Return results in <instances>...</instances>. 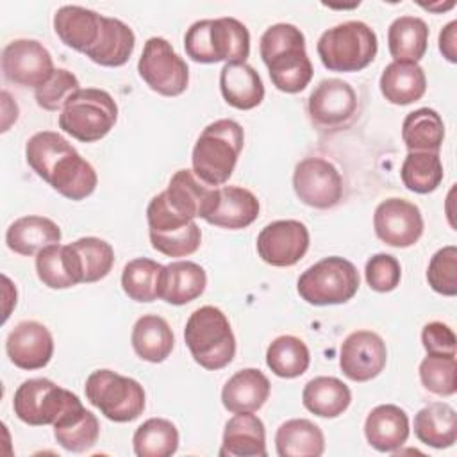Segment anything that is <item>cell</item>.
Returning a JSON list of instances; mask_svg holds the SVG:
<instances>
[{
  "label": "cell",
  "instance_id": "cell-1",
  "mask_svg": "<svg viewBox=\"0 0 457 457\" xmlns=\"http://www.w3.org/2000/svg\"><path fill=\"white\" fill-rule=\"evenodd\" d=\"M25 159L39 179L68 200L87 198L98 184L95 168L59 132H36L25 145Z\"/></svg>",
  "mask_w": 457,
  "mask_h": 457
},
{
  "label": "cell",
  "instance_id": "cell-2",
  "mask_svg": "<svg viewBox=\"0 0 457 457\" xmlns=\"http://www.w3.org/2000/svg\"><path fill=\"white\" fill-rule=\"evenodd\" d=\"M259 54L273 86L282 93H300L312 79V62L305 50V36L293 23L268 27L259 41Z\"/></svg>",
  "mask_w": 457,
  "mask_h": 457
},
{
  "label": "cell",
  "instance_id": "cell-3",
  "mask_svg": "<svg viewBox=\"0 0 457 457\" xmlns=\"http://www.w3.org/2000/svg\"><path fill=\"white\" fill-rule=\"evenodd\" d=\"M184 50L195 62H246L250 32L232 16L205 18L189 25L184 34Z\"/></svg>",
  "mask_w": 457,
  "mask_h": 457
},
{
  "label": "cell",
  "instance_id": "cell-4",
  "mask_svg": "<svg viewBox=\"0 0 457 457\" xmlns=\"http://www.w3.org/2000/svg\"><path fill=\"white\" fill-rule=\"evenodd\" d=\"M243 145L245 132L237 121L221 118L209 123L191 152L193 173L211 187L223 186L232 177Z\"/></svg>",
  "mask_w": 457,
  "mask_h": 457
},
{
  "label": "cell",
  "instance_id": "cell-5",
  "mask_svg": "<svg viewBox=\"0 0 457 457\" xmlns=\"http://www.w3.org/2000/svg\"><path fill=\"white\" fill-rule=\"evenodd\" d=\"M184 341L195 362L211 371L228 366L236 355V337L228 318L214 305L198 307L189 314Z\"/></svg>",
  "mask_w": 457,
  "mask_h": 457
},
{
  "label": "cell",
  "instance_id": "cell-6",
  "mask_svg": "<svg viewBox=\"0 0 457 457\" xmlns=\"http://www.w3.org/2000/svg\"><path fill=\"white\" fill-rule=\"evenodd\" d=\"M378 39L375 30L359 20L343 21L327 29L316 45L321 64L330 71H361L377 55Z\"/></svg>",
  "mask_w": 457,
  "mask_h": 457
},
{
  "label": "cell",
  "instance_id": "cell-7",
  "mask_svg": "<svg viewBox=\"0 0 457 457\" xmlns=\"http://www.w3.org/2000/svg\"><path fill=\"white\" fill-rule=\"evenodd\" d=\"M118 120L114 98L98 87H80L59 112V129L82 143L105 137Z\"/></svg>",
  "mask_w": 457,
  "mask_h": 457
},
{
  "label": "cell",
  "instance_id": "cell-8",
  "mask_svg": "<svg viewBox=\"0 0 457 457\" xmlns=\"http://www.w3.org/2000/svg\"><path fill=\"white\" fill-rule=\"evenodd\" d=\"M359 271L345 257L330 255L309 266L296 282L298 295L311 305H339L359 289Z\"/></svg>",
  "mask_w": 457,
  "mask_h": 457
},
{
  "label": "cell",
  "instance_id": "cell-9",
  "mask_svg": "<svg viewBox=\"0 0 457 457\" xmlns=\"http://www.w3.org/2000/svg\"><path fill=\"white\" fill-rule=\"evenodd\" d=\"M87 402L114 423H129L145 411L143 386L112 370L93 371L84 384Z\"/></svg>",
  "mask_w": 457,
  "mask_h": 457
},
{
  "label": "cell",
  "instance_id": "cell-10",
  "mask_svg": "<svg viewBox=\"0 0 457 457\" xmlns=\"http://www.w3.org/2000/svg\"><path fill=\"white\" fill-rule=\"evenodd\" d=\"M148 236L152 248L168 257H187L200 248L202 230L195 220L177 212L164 191L155 195L146 207Z\"/></svg>",
  "mask_w": 457,
  "mask_h": 457
},
{
  "label": "cell",
  "instance_id": "cell-11",
  "mask_svg": "<svg viewBox=\"0 0 457 457\" xmlns=\"http://www.w3.org/2000/svg\"><path fill=\"white\" fill-rule=\"evenodd\" d=\"M139 77L145 84L162 95L179 96L187 89L189 68L164 37H148L137 61Z\"/></svg>",
  "mask_w": 457,
  "mask_h": 457
},
{
  "label": "cell",
  "instance_id": "cell-12",
  "mask_svg": "<svg viewBox=\"0 0 457 457\" xmlns=\"http://www.w3.org/2000/svg\"><path fill=\"white\" fill-rule=\"evenodd\" d=\"M75 398V393L50 378H29L14 391L12 409L16 418L30 427L54 425Z\"/></svg>",
  "mask_w": 457,
  "mask_h": 457
},
{
  "label": "cell",
  "instance_id": "cell-13",
  "mask_svg": "<svg viewBox=\"0 0 457 457\" xmlns=\"http://www.w3.org/2000/svg\"><path fill=\"white\" fill-rule=\"evenodd\" d=\"M293 189L302 204L314 209H332L343 198V179L330 161L305 157L295 166Z\"/></svg>",
  "mask_w": 457,
  "mask_h": 457
},
{
  "label": "cell",
  "instance_id": "cell-14",
  "mask_svg": "<svg viewBox=\"0 0 457 457\" xmlns=\"http://www.w3.org/2000/svg\"><path fill=\"white\" fill-rule=\"evenodd\" d=\"M4 77L21 87L37 89L55 71L50 52L36 39H14L2 50Z\"/></svg>",
  "mask_w": 457,
  "mask_h": 457
},
{
  "label": "cell",
  "instance_id": "cell-15",
  "mask_svg": "<svg viewBox=\"0 0 457 457\" xmlns=\"http://www.w3.org/2000/svg\"><path fill=\"white\" fill-rule=\"evenodd\" d=\"M423 216L416 204L405 198H386L373 212V228L377 237L387 246L409 248L423 234Z\"/></svg>",
  "mask_w": 457,
  "mask_h": 457
},
{
  "label": "cell",
  "instance_id": "cell-16",
  "mask_svg": "<svg viewBox=\"0 0 457 457\" xmlns=\"http://www.w3.org/2000/svg\"><path fill=\"white\" fill-rule=\"evenodd\" d=\"M309 230L298 220H277L268 223L257 236L259 257L277 268L295 266L309 250Z\"/></svg>",
  "mask_w": 457,
  "mask_h": 457
},
{
  "label": "cell",
  "instance_id": "cell-17",
  "mask_svg": "<svg viewBox=\"0 0 457 457\" xmlns=\"http://www.w3.org/2000/svg\"><path fill=\"white\" fill-rule=\"evenodd\" d=\"M387 362L384 339L373 330H355L339 350V368L353 382H368L382 373Z\"/></svg>",
  "mask_w": 457,
  "mask_h": 457
},
{
  "label": "cell",
  "instance_id": "cell-18",
  "mask_svg": "<svg viewBox=\"0 0 457 457\" xmlns=\"http://www.w3.org/2000/svg\"><path fill=\"white\" fill-rule=\"evenodd\" d=\"M307 111L312 123L325 130L345 127L357 112V95L341 79H323L312 89Z\"/></svg>",
  "mask_w": 457,
  "mask_h": 457
},
{
  "label": "cell",
  "instance_id": "cell-19",
  "mask_svg": "<svg viewBox=\"0 0 457 457\" xmlns=\"http://www.w3.org/2000/svg\"><path fill=\"white\" fill-rule=\"evenodd\" d=\"M5 352L16 368L41 370L54 355V337L43 323L25 320L9 332Z\"/></svg>",
  "mask_w": 457,
  "mask_h": 457
},
{
  "label": "cell",
  "instance_id": "cell-20",
  "mask_svg": "<svg viewBox=\"0 0 457 457\" xmlns=\"http://www.w3.org/2000/svg\"><path fill=\"white\" fill-rule=\"evenodd\" d=\"M257 196L239 186H221L214 191V200L204 220L214 227L239 230L252 225L259 216Z\"/></svg>",
  "mask_w": 457,
  "mask_h": 457
},
{
  "label": "cell",
  "instance_id": "cell-21",
  "mask_svg": "<svg viewBox=\"0 0 457 457\" xmlns=\"http://www.w3.org/2000/svg\"><path fill=\"white\" fill-rule=\"evenodd\" d=\"M66 257L77 284H91L105 278L114 264L112 246L95 236L64 245Z\"/></svg>",
  "mask_w": 457,
  "mask_h": 457
},
{
  "label": "cell",
  "instance_id": "cell-22",
  "mask_svg": "<svg viewBox=\"0 0 457 457\" xmlns=\"http://www.w3.org/2000/svg\"><path fill=\"white\" fill-rule=\"evenodd\" d=\"M411 434L407 412L393 403H382L370 411L364 421V436L370 446L382 453H395Z\"/></svg>",
  "mask_w": 457,
  "mask_h": 457
},
{
  "label": "cell",
  "instance_id": "cell-23",
  "mask_svg": "<svg viewBox=\"0 0 457 457\" xmlns=\"http://www.w3.org/2000/svg\"><path fill=\"white\" fill-rule=\"evenodd\" d=\"M104 18V14L80 5H62L54 14V30L66 46L86 54L96 45Z\"/></svg>",
  "mask_w": 457,
  "mask_h": 457
},
{
  "label": "cell",
  "instance_id": "cell-24",
  "mask_svg": "<svg viewBox=\"0 0 457 457\" xmlns=\"http://www.w3.org/2000/svg\"><path fill=\"white\" fill-rule=\"evenodd\" d=\"M52 427L55 441L73 453L87 452L96 445L100 436L98 418L82 405L79 396L64 409Z\"/></svg>",
  "mask_w": 457,
  "mask_h": 457
},
{
  "label": "cell",
  "instance_id": "cell-25",
  "mask_svg": "<svg viewBox=\"0 0 457 457\" xmlns=\"http://www.w3.org/2000/svg\"><path fill=\"white\" fill-rule=\"evenodd\" d=\"M271 384L268 377L257 368H245L236 371L221 389V403L232 412H255L270 398Z\"/></svg>",
  "mask_w": 457,
  "mask_h": 457
},
{
  "label": "cell",
  "instance_id": "cell-26",
  "mask_svg": "<svg viewBox=\"0 0 457 457\" xmlns=\"http://www.w3.org/2000/svg\"><path fill=\"white\" fill-rule=\"evenodd\" d=\"M264 423L253 412L234 414L223 430L221 457H266Z\"/></svg>",
  "mask_w": 457,
  "mask_h": 457
},
{
  "label": "cell",
  "instance_id": "cell-27",
  "mask_svg": "<svg viewBox=\"0 0 457 457\" xmlns=\"http://www.w3.org/2000/svg\"><path fill=\"white\" fill-rule=\"evenodd\" d=\"M207 286L205 270L193 261H175L162 266L159 298L171 305H184L196 300Z\"/></svg>",
  "mask_w": 457,
  "mask_h": 457
},
{
  "label": "cell",
  "instance_id": "cell-28",
  "mask_svg": "<svg viewBox=\"0 0 457 457\" xmlns=\"http://www.w3.org/2000/svg\"><path fill=\"white\" fill-rule=\"evenodd\" d=\"M216 187L204 184L193 170H179L164 189L168 204L187 220L204 218L211 209Z\"/></svg>",
  "mask_w": 457,
  "mask_h": 457
},
{
  "label": "cell",
  "instance_id": "cell-29",
  "mask_svg": "<svg viewBox=\"0 0 457 457\" xmlns=\"http://www.w3.org/2000/svg\"><path fill=\"white\" fill-rule=\"evenodd\" d=\"M220 91L225 102L239 111H250L264 100L262 79L248 62H225L220 71Z\"/></svg>",
  "mask_w": 457,
  "mask_h": 457
},
{
  "label": "cell",
  "instance_id": "cell-30",
  "mask_svg": "<svg viewBox=\"0 0 457 457\" xmlns=\"http://www.w3.org/2000/svg\"><path fill=\"white\" fill-rule=\"evenodd\" d=\"M59 225L45 216H21L14 220L7 232L5 243L18 255H37L43 248L61 243Z\"/></svg>",
  "mask_w": 457,
  "mask_h": 457
},
{
  "label": "cell",
  "instance_id": "cell-31",
  "mask_svg": "<svg viewBox=\"0 0 457 457\" xmlns=\"http://www.w3.org/2000/svg\"><path fill=\"white\" fill-rule=\"evenodd\" d=\"M378 86L389 104L409 105L425 95L427 77L418 62L393 61L382 70Z\"/></svg>",
  "mask_w": 457,
  "mask_h": 457
},
{
  "label": "cell",
  "instance_id": "cell-32",
  "mask_svg": "<svg viewBox=\"0 0 457 457\" xmlns=\"http://www.w3.org/2000/svg\"><path fill=\"white\" fill-rule=\"evenodd\" d=\"M414 436L427 446L450 448L457 439V412L446 402H432L414 416Z\"/></svg>",
  "mask_w": 457,
  "mask_h": 457
},
{
  "label": "cell",
  "instance_id": "cell-33",
  "mask_svg": "<svg viewBox=\"0 0 457 457\" xmlns=\"http://www.w3.org/2000/svg\"><path fill=\"white\" fill-rule=\"evenodd\" d=\"M134 46H136L134 30L125 21L105 16L100 37L96 45L86 52V57H89L93 62L100 66L118 68L130 59Z\"/></svg>",
  "mask_w": 457,
  "mask_h": 457
},
{
  "label": "cell",
  "instance_id": "cell-34",
  "mask_svg": "<svg viewBox=\"0 0 457 457\" xmlns=\"http://www.w3.org/2000/svg\"><path fill=\"white\" fill-rule=\"evenodd\" d=\"M130 343L139 359L157 364L170 357L175 337L164 318L157 314H143L132 327Z\"/></svg>",
  "mask_w": 457,
  "mask_h": 457
},
{
  "label": "cell",
  "instance_id": "cell-35",
  "mask_svg": "<svg viewBox=\"0 0 457 457\" xmlns=\"http://www.w3.org/2000/svg\"><path fill=\"white\" fill-rule=\"evenodd\" d=\"M275 448L278 457H320L325 452V436L311 420L293 418L277 428Z\"/></svg>",
  "mask_w": 457,
  "mask_h": 457
},
{
  "label": "cell",
  "instance_id": "cell-36",
  "mask_svg": "<svg viewBox=\"0 0 457 457\" xmlns=\"http://www.w3.org/2000/svg\"><path fill=\"white\" fill-rule=\"evenodd\" d=\"M352 402L350 387L336 377H314L302 391L303 407L320 418L341 416Z\"/></svg>",
  "mask_w": 457,
  "mask_h": 457
},
{
  "label": "cell",
  "instance_id": "cell-37",
  "mask_svg": "<svg viewBox=\"0 0 457 457\" xmlns=\"http://www.w3.org/2000/svg\"><path fill=\"white\" fill-rule=\"evenodd\" d=\"M428 45V25L418 16H398L387 29V48L395 61L418 62Z\"/></svg>",
  "mask_w": 457,
  "mask_h": 457
},
{
  "label": "cell",
  "instance_id": "cell-38",
  "mask_svg": "<svg viewBox=\"0 0 457 457\" xmlns=\"http://www.w3.org/2000/svg\"><path fill=\"white\" fill-rule=\"evenodd\" d=\"M402 139L409 152H439L445 141V123L437 111L420 107L402 123Z\"/></svg>",
  "mask_w": 457,
  "mask_h": 457
},
{
  "label": "cell",
  "instance_id": "cell-39",
  "mask_svg": "<svg viewBox=\"0 0 457 457\" xmlns=\"http://www.w3.org/2000/svg\"><path fill=\"white\" fill-rule=\"evenodd\" d=\"M268 368L280 378H296L303 375L311 364L307 345L296 336H278L266 350Z\"/></svg>",
  "mask_w": 457,
  "mask_h": 457
},
{
  "label": "cell",
  "instance_id": "cell-40",
  "mask_svg": "<svg viewBox=\"0 0 457 457\" xmlns=\"http://www.w3.org/2000/svg\"><path fill=\"white\" fill-rule=\"evenodd\" d=\"M403 186L418 195H428L439 187L445 171L439 152H409L402 162Z\"/></svg>",
  "mask_w": 457,
  "mask_h": 457
},
{
  "label": "cell",
  "instance_id": "cell-41",
  "mask_svg": "<svg viewBox=\"0 0 457 457\" xmlns=\"http://www.w3.org/2000/svg\"><path fill=\"white\" fill-rule=\"evenodd\" d=\"M132 446L137 457H170L179 448V430L170 420L150 418L136 428Z\"/></svg>",
  "mask_w": 457,
  "mask_h": 457
},
{
  "label": "cell",
  "instance_id": "cell-42",
  "mask_svg": "<svg viewBox=\"0 0 457 457\" xmlns=\"http://www.w3.org/2000/svg\"><path fill=\"white\" fill-rule=\"evenodd\" d=\"M162 264L148 257H136L123 266L121 287L134 302H154L159 298Z\"/></svg>",
  "mask_w": 457,
  "mask_h": 457
},
{
  "label": "cell",
  "instance_id": "cell-43",
  "mask_svg": "<svg viewBox=\"0 0 457 457\" xmlns=\"http://www.w3.org/2000/svg\"><path fill=\"white\" fill-rule=\"evenodd\" d=\"M420 380L423 387L437 396H452L457 391L455 355H427L420 362Z\"/></svg>",
  "mask_w": 457,
  "mask_h": 457
},
{
  "label": "cell",
  "instance_id": "cell-44",
  "mask_svg": "<svg viewBox=\"0 0 457 457\" xmlns=\"http://www.w3.org/2000/svg\"><path fill=\"white\" fill-rule=\"evenodd\" d=\"M36 273L43 286L50 289H68L77 286L70 270L64 245H50L36 255Z\"/></svg>",
  "mask_w": 457,
  "mask_h": 457
},
{
  "label": "cell",
  "instance_id": "cell-45",
  "mask_svg": "<svg viewBox=\"0 0 457 457\" xmlns=\"http://www.w3.org/2000/svg\"><path fill=\"white\" fill-rule=\"evenodd\" d=\"M427 280H428V286L443 296L457 295V246L455 245H446L430 257V262L427 268Z\"/></svg>",
  "mask_w": 457,
  "mask_h": 457
},
{
  "label": "cell",
  "instance_id": "cell-46",
  "mask_svg": "<svg viewBox=\"0 0 457 457\" xmlns=\"http://www.w3.org/2000/svg\"><path fill=\"white\" fill-rule=\"evenodd\" d=\"M80 89L79 79L73 71L66 68H55L52 77L34 89L36 104L45 111H61L66 104V100Z\"/></svg>",
  "mask_w": 457,
  "mask_h": 457
},
{
  "label": "cell",
  "instance_id": "cell-47",
  "mask_svg": "<svg viewBox=\"0 0 457 457\" xmlns=\"http://www.w3.org/2000/svg\"><path fill=\"white\" fill-rule=\"evenodd\" d=\"M368 286L377 293H389L398 287L402 278V266L395 255L375 253L368 259L364 268Z\"/></svg>",
  "mask_w": 457,
  "mask_h": 457
},
{
  "label": "cell",
  "instance_id": "cell-48",
  "mask_svg": "<svg viewBox=\"0 0 457 457\" xmlns=\"http://www.w3.org/2000/svg\"><path fill=\"white\" fill-rule=\"evenodd\" d=\"M421 343L427 355H455L457 339L455 332L443 321H430L421 330Z\"/></svg>",
  "mask_w": 457,
  "mask_h": 457
},
{
  "label": "cell",
  "instance_id": "cell-49",
  "mask_svg": "<svg viewBox=\"0 0 457 457\" xmlns=\"http://www.w3.org/2000/svg\"><path fill=\"white\" fill-rule=\"evenodd\" d=\"M457 21L452 20L439 32V50L448 62H457Z\"/></svg>",
  "mask_w": 457,
  "mask_h": 457
},
{
  "label": "cell",
  "instance_id": "cell-50",
  "mask_svg": "<svg viewBox=\"0 0 457 457\" xmlns=\"http://www.w3.org/2000/svg\"><path fill=\"white\" fill-rule=\"evenodd\" d=\"M453 5H455V2H448L446 5H443V4H428V5H421V7H425L428 11H445V9H452Z\"/></svg>",
  "mask_w": 457,
  "mask_h": 457
}]
</instances>
